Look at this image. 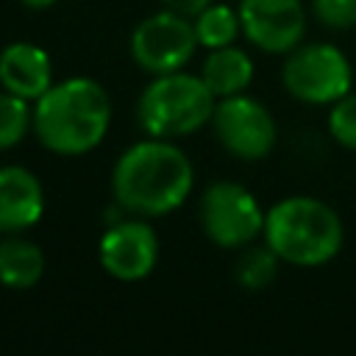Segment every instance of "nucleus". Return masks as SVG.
I'll use <instances>...</instances> for the list:
<instances>
[{"instance_id":"6","label":"nucleus","mask_w":356,"mask_h":356,"mask_svg":"<svg viewBox=\"0 0 356 356\" xmlns=\"http://www.w3.org/2000/svg\"><path fill=\"white\" fill-rule=\"evenodd\" d=\"M200 228L222 250H242L264 234L267 211L259 197L236 181H214L200 195Z\"/></svg>"},{"instance_id":"3","label":"nucleus","mask_w":356,"mask_h":356,"mask_svg":"<svg viewBox=\"0 0 356 356\" xmlns=\"http://www.w3.org/2000/svg\"><path fill=\"white\" fill-rule=\"evenodd\" d=\"M261 239L292 267H323L339 256L345 228L339 214L320 197L289 195L267 209Z\"/></svg>"},{"instance_id":"13","label":"nucleus","mask_w":356,"mask_h":356,"mask_svg":"<svg viewBox=\"0 0 356 356\" xmlns=\"http://www.w3.org/2000/svg\"><path fill=\"white\" fill-rule=\"evenodd\" d=\"M253 58L236 47V44H225L217 50H206L203 67H200V78L206 81V86L214 92V97H231V95H242L250 83H253Z\"/></svg>"},{"instance_id":"19","label":"nucleus","mask_w":356,"mask_h":356,"mask_svg":"<svg viewBox=\"0 0 356 356\" xmlns=\"http://www.w3.org/2000/svg\"><path fill=\"white\" fill-rule=\"evenodd\" d=\"M312 11L325 28H356V0H312Z\"/></svg>"},{"instance_id":"2","label":"nucleus","mask_w":356,"mask_h":356,"mask_svg":"<svg viewBox=\"0 0 356 356\" xmlns=\"http://www.w3.org/2000/svg\"><path fill=\"white\" fill-rule=\"evenodd\" d=\"M111 125V97L95 78L56 81L33 100V122L39 145L56 156H83L95 150Z\"/></svg>"},{"instance_id":"9","label":"nucleus","mask_w":356,"mask_h":356,"mask_svg":"<svg viewBox=\"0 0 356 356\" xmlns=\"http://www.w3.org/2000/svg\"><path fill=\"white\" fill-rule=\"evenodd\" d=\"M100 267L125 284L147 278L159 264V234L147 217H125L108 225L97 242Z\"/></svg>"},{"instance_id":"8","label":"nucleus","mask_w":356,"mask_h":356,"mask_svg":"<svg viewBox=\"0 0 356 356\" xmlns=\"http://www.w3.org/2000/svg\"><path fill=\"white\" fill-rule=\"evenodd\" d=\"M214 139L242 161H261L273 153L278 139V125L264 103L250 95L220 97L211 114Z\"/></svg>"},{"instance_id":"15","label":"nucleus","mask_w":356,"mask_h":356,"mask_svg":"<svg viewBox=\"0 0 356 356\" xmlns=\"http://www.w3.org/2000/svg\"><path fill=\"white\" fill-rule=\"evenodd\" d=\"M192 25L197 33V44L203 50H217V47L234 44L242 33L239 11L225 3H209L197 17H192Z\"/></svg>"},{"instance_id":"14","label":"nucleus","mask_w":356,"mask_h":356,"mask_svg":"<svg viewBox=\"0 0 356 356\" xmlns=\"http://www.w3.org/2000/svg\"><path fill=\"white\" fill-rule=\"evenodd\" d=\"M44 253L31 239L8 234L0 242V284L8 289H33L44 275Z\"/></svg>"},{"instance_id":"10","label":"nucleus","mask_w":356,"mask_h":356,"mask_svg":"<svg viewBox=\"0 0 356 356\" xmlns=\"http://www.w3.org/2000/svg\"><path fill=\"white\" fill-rule=\"evenodd\" d=\"M242 36L273 56H286L303 42L306 8L300 0H239Z\"/></svg>"},{"instance_id":"1","label":"nucleus","mask_w":356,"mask_h":356,"mask_svg":"<svg viewBox=\"0 0 356 356\" xmlns=\"http://www.w3.org/2000/svg\"><path fill=\"white\" fill-rule=\"evenodd\" d=\"M195 189V167L175 139L147 136L120 153L111 170V195L136 217H164L186 203Z\"/></svg>"},{"instance_id":"20","label":"nucleus","mask_w":356,"mask_h":356,"mask_svg":"<svg viewBox=\"0 0 356 356\" xmlns=\"http://www.w3.org/2000/svg\"><path fill=\"white\" fill-rule=\"evenodd\" d=\"M164 3V8H170V11H178V14H184V17H197L209 3H214V0H161Z\"/></svg>"},{"instance_id":"21","label":"nucleus","mask_w":356,"mask_h":356,"mask_svg":"<svg viewBox=\"0 0 356 356\" xmlns=\"http://www.w3.org/2000/svg\"><path fill=\"white\" fill-rule=\"evenodd\" d=\"M25 8H36V11H42V8H50V6H56L58 0H19Z\"/></svg>"},{"instance_id":"18","label":"nucleus","mask_w":356,"mask_h":356,"mask_svg":"<svg viewBox=\"0 0 356 356\" xmlns=\"http://www.w3.org/2000/svg\"><path fill=\"white\" fill-rule=\"evenodd\" d=\"M328 134L331 139L345 147V150H356V95L348 92L345 97H339L337 103H331L328 111Z\"/></svg>"},{"instance_id":"12","label":"nucleus","mask_w":356,"mask_h":356,"mask_svg":"<svg viewBox=\"0 0 356 356\" xmlns=\"http://www.w3.org/2000/svg\"><path fill=\"white\" fill-rule=\"evenodd\" d=\"M50 53L33 42H11L0 50V86L28 103L39 100L53 86Z\"/></svg>"},{"instance_id":"7","label":"nucleus","mask_w":356,"mask_h":356,"mask_svg":"<svg viewBox=\"0 0 356 356\" xmlns=\"http://www.w3.org/2000/svg\"><path fill=\"white\" fill-rule=\"evenodd\" d=\"M197 47L200 44H197L192 17H184L170 8H161L145 17L131 31V42H128L134 64L147 75L184 70L197 53Z\"/></svg>"},{"instance_id":"5","label":"nucleus","mask_w":356,"mask_h":356,"mask_svg":"<svg viewBox=\"0 0 356 356\" xmlns=\"http://www.w3.org/2000/svg\"><path fill=\"white\" fill-rule=\"evenodd\" d=\"M284 89L309 106H331L345 97L353 86L350 58L331 42H309L298 44L286 53L281 67Z\"/></svg>"},{"instance_id":"16","label":"nucleus","mask_w":356,"mask_h":356,"mask_svg":"<svg viewBox=\"0 0 356 356\" xmlns=\"http://www.w3.org/2000/svg\"><path fill=\"white\" fill-rule=\"evenodd\" d=\"M281 264H284V261L278 259V253H275L267 242H261V245H248V248H242V253H239V259H236L234 278H236V284H239L242 289H248V292H261V289H267V286L275 281Z\"/></svg>"},{"instance_id":"11","label":"nucleus","mask_w":356,"mask_h":356,"mask_svg":"<svg viewBox=\"0 0 356 356\" xmlns=\"http://www.w3.org/2000/svg\"><path fill=\"white\" fill-rule=\"evenodd\" d=\"M44 214V189L39 178L19 164L0 167V231L22 234Z\"/></svg>"},{"instance_id":"17","label":"nucleus","mask_w":356,"mask_h":356,"mask_svg":"<svg viewBox=\"0 0 356 356\" xmlns=\"http://www.w3.org/2000/svg\"><path fill=\"white\" fill-rule=\"evenodd\" d=\"M33 122V106L0 86V150H11L25 139Z\"/></svg>"},{"instance_id":"4","label":"nucleus","mask_w":356,"mask_h":356,"mask_svg":"<svg viewBox=\"0 0 356 356\" xmlns=\"http://www.w3.org/2000/svg\"><path fill=\"white\" fill-rule=\"evenodd\" d=\"M217 97L206 81L186 70L153 75L136 100V122L147 136L184 139L211 122Z\"/></svg>"}]
</instances>
